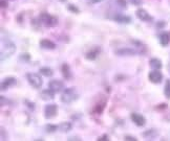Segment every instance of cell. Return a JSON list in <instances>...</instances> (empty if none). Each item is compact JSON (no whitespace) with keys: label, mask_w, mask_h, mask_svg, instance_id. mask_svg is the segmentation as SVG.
Segmentation results:
<instances>
[{"label":"cell","mask_w":170,"mask_h":141,"mask_svg":"<svg viewBox=\"0 0 170 141\" xmlns=\"http://www.w3.org/2000/svg\"><path fill=\"white\" fill-rule=\"evenodd\" d=\"M77 98H78V92L76 90V88H67V89L63 90L60 100L64 103H71Z\"/></svg>","instance_id":"obj_1"},{"label":"cell","mask_w":170,"mask_h":141,"mask_svg":"<svg viewBox=\"0 0 170 141\" xmlns=\"http://www.w3.org/2000/svg\"><path fill=\"white\" fill-rule=\"evenodd\" d=\"M16 51V45L11 41H8L2 45L1 47V61L3 62L4 60L11 58Z\"/></svg>","instance_id":"obj_2"},{"label":"cell","mask_w":170,"mask_h":141,"mask_svg":"<svg viewBox=\"0 0 170 141\" xmlns=\"http://www.w3.org/2000/svg\"><path fill=\"white\" fill-rule=\"evenodd\" d=\"M26 78H27L28 84H30L31 87H34L35 89H39V88L42 87L43 80L40 74L35 73V72H30V73L26 74Z\"/></svg>","instance_id":"obj_3"},{"label":"cell","mask_w":170,"mask_h":141,"mask_svg":"<svg viewBox=\"0 0 170 141\" xmlns=\"http://www.w3.org/2000/svg\"><path fill=\"white\" fill-rule=\"evenodd\" d=\"M39 20L46 27H54L57 24V18L49 14H46V13H42L40 15Z\"/></svg>","instance_id":"obj_4"},{"label":"cell","mask_w":170,"mask_h":141,"mask_svg":"<svg viewBox=\"0 0 170 141\" xmlns=\"http://www.w3.org/2000/svg\"><path fill=\"white\" fill-rule=\"evenodd\" d=\"M58 114V106L55 103H48L44 108V117L46 119H52Z\"/></svg>","instance_id":"obj_5"},{"label":"cell","mask_w":170,"mask_h":141,"mask_svg":"<svg viewBox=\"0 0 170 141\" xmlns=\"http://www.w3.org/2000/svg\"><path fill=\"white\" fill-rule=\"evenodd\" d=\"M148 78H149V81L152 84H161L163 81V74L162 72L157 70V69H153V70L150 71L149 74H148Z\"/></svg>","instance_id":"obj_6"},{"label":"cell","mask_w":170,"mask_h":141,"mask_svg":"<svg viewBox=\"0 0 170 141\" xmlns=\"http://www.w3.org/2000/svg\"><path fill=\"white\" fill-rule=\"evenodd\" d=\"M48 88L53 90L56 94L60 93L64 90V83L60 80H52L48 84Z\"/></svg>","instance_id":"obj_7"},{"label":"cell","mask_w":170,"mask_h":141,"mask_svg":"<svg viewBox=\"0 0 170 141\" xmlns=\"http://www.w3.org/2000/svg\"><path fill=\"white\" fill-rule=\"evenodd\" d=\"M130 119L135 125H138V127H144V125L146 124V119H145L143 115L139 114V113H131Z\"/></svg>","instance_id":"obj_8"},{"label":"cell","mask_w":170,"mask_h":141,"mask_svg":"<svg viewBox=\"0 0 170 141\" xmlns=\"http://www.w3.org/2000/svg\"><path fill=\"white\" fill-rule=\"evenodd\" d=\"M16 84H17V80H16L15 77H13V76L5 77L4 80L1 81V90L2 91L8 90L11 87H14Z\"/></svg>","instance_id":"obj_9"},{"label":"cell","mask_w":170,"mask_h":141,"mask_svg":"<svg viewBox=\"0 0 170 141\" xmlns=\"http://www.w3.org/2000/svg\"><path fill=\"white\" fill-rule=\"evenodd\" d=\"M135 15H137L138 19H140L141 21L148 22V21L152 20L151 16L148 14V12L146 11V9H144V8H139V9H137V12H135Z\"/></svg>","instance_id":"obj_10"},{"label":"cell","mask_w":170,"mask_h":141,"mask_svg":"<svg viewBox=\"0 0 170 141\" xmlns=\"http://www.w3.org/2000/svg\"><path fill=\"white\" fill-rule=\"evenodd\" d=\"M116 53L118 55H137L138 51L134 48H130V47H124L119 50H116Z\"/></svg>","instance_id":"obj_11"},{"label":"cell","mask_w":170,"mask_h":141,"mask_svg":"<svg viewBox=\"0 0 170 141\" xmlns=\"http://www.w3.org/2000/svg\"><path fill=\"white\" fill-rule=\"evenodd\" d=\"M55 94L56 93L48 88V89L43 90L42 92H41L40 96H41V99H42V100H45V102H47V100H53L54 98H55Z\"/></svg>","instance_id":"obj_12"},{"label":"cell","mask_w":170,"mask_h":141,"mask_svg":"<svg viewBox=\"0 0 170 141\" xmlns=\"http://www.w3.org/2000/svg\"><path fill=\"white\" fill-rule=\"evenodd\" d=\"M61 72H62L63 77H64L65 80L69 81L72 77V72L71 70V67H69L68 64H66V63H64V64L61 66Z\"/></svg>","instance_id":"obj_13"},{"label":"cell","mask_w":170,"mask_h":141,"mask_svg":"<svg viewBox=\"0 0 170 141\" xmlns=\"http://www.w3.org/2000/svg\"><path fill=\"white\" fill-rule=\"evenodd\" d=\"M40 46L42 47L43 49H48V50H53L56 48V44L50 40L47 39H42L40 41Z\"/></svg>","instance_id":"obj_14"},{"label":"cell","mask_w":170,"mask_h":141,"mask_svg":"<svg viewBox=\"0 0 170 141\" xmlns=\"http://www.w3.org/2000/svg\"><path fill=\"white\" fill-rule=\"evenodd\" d=\"M113 20L119 22V23H130L131 22V18L128 17V16H125V15H122V14H118L116 15L115 17H113Z\"/></svg>","instance_id":"obj_15"},{"label":"cell","mask_w":170,"mask_h":141,"mask_svg":"<svg viewBox=\"0 0 170 141\" xmlns=\"http://www.w3.org/2000/svg\"><path fill=\"white\" fill-rule=\"evenodd\" d=\"M58 128L60 130V132H62V133H68L69 131H71L72 123H71V122H69V121L61 122V123L58 125Z\"/></svg>","instance_id":"obj_16"},{"label":"cell","mask_w":170,"mask_h":141,"mask_svg":"<svg viewBox=\"0 0 170 141\" xmlns=\"http://www.w3.org/2000/svg\"><path fill=\"white\" fill-rule=\"evenodd\" d=\"M149 64H150L151 68H152V69H157V70H160V69L163 67L162 61H161L160 59H156V58L151 59L149 61Z\"/></svg>","instance_id":"obj_17"},{"label":"cell","mask_w":170,"mask_h":141,"mask_svg":"<svg viewBox=\"0 0 170 141\" xmlns=\"http://www.w3.org/2000/svg\"><path fill=\"white\" fill-rule=\"evenodd\" d=\"M98 55H99V48H93L86 53V56H85V58L87 60H90V61H94V60L97 59Z\"/></svg>","instance_id":"obj_18"},{"label":"cell","mask_w":170,"mask_h":141,"mask_svg":"<svg viewBox=\"0 0 170 141\" xmlns=\"http://www.w3.org/2000/svg\"><path fill=\"white\" fill-rule=\"evenodd\" d=\"M160 43L162 46H167L170 43V36L167 33H163L160 36Z\"/></svg>","instance_id":"obj_19"},{"label":"cell","mask_w":170,"mask_h":141,"mask_svg":"<svg viewBox=\"0 0 170 141\" xmlns=\"http://www.w3.org/2000/svg\"><path fill=\"white\" fill-rule=\"evenodd\" d=\"M39 72H40V74H42L43 76H46V77L53 76V74H54V71L49 67H42L39 70Z\"/></svg>","instance_id":"obj_20"},{"label":"cell","mask_w":170,"mask_h":141,"mask_svg":"<svg viewBox=\"0 0 170 141\" xmlns=\"http://www.w3.org/2000/svg\"><path fill=\"white\" fill-rule=\"evenodd\" d=\"M164 94L168 99H170V80L166 81L165 87H164Z\"/></svg>","instance_id":"obj_21"},{"label":"cell","mask_w":170,"mask_h":141,"mask_svg":"<svg viewBox=\"0 0 170 141\" xmlns=\"http://www.w3.org/2000/svg\"><path fill=\"white\" fill-rule=\"evenodd\" d=\"M157 135L156 133V130H149V131H147V132H145V133L143 134V136L144 137H146V138H149V139H151V138H154Z\"/></svg>","instance_id":"obj_22"},{"label":"cell","mask_w":170,"mask_h":141,"mask_svg":"<svg viewBox=\"0 0 170 141\" xmlns=\"http://www.w3.org/2000/svg\"><path fill=\"white\" fill-rule=\"evenodd\" d=\"M58 128V127L57 125H54V124H47L45 127V130L46 132H48V133H54V132H56V130Z\"/></svg>","instance_id":"obj_23"},{"label":"cell","mask_w":170,"mask_h":141,"mask_svg":"<svg viewBox=\"0 0 170 141\" xmlns=\"http://www.w3.org/2000/svg\"><path fill=\"white\" fill-rule=\"evenodd\" d=\"M68 9H69L71 12L76 13V14H78V13H79V9L76 8L75 5H72V4H69V5H68Z\"/></svg>","instance_id":"obj_24"},{"label":"cell","mask_w":170,"mask_h":141,"mask_svg":"<svg viewBox=\"0 0 170 141\" xmlns=\"http://www.w3.org/2000/svg\"><path fill=\"white\" fill-rule=\"evenodd\" d=\"M125 140L126 141H137L138 139L133 136H128L127 135V136H125Z\"/></svg>","instance_id":"obj_25"},{"label":"cell","mask_w":170,"mask_h":141,"mask_svg":"<svg viewBox=\"0 0 170 141\" xmlns=\"http://www.w3.org/2000/svg\"><path fill=\"white\" fill-rule=\"evenodd\" d=\"M108 136H107L106 134H104L103 136H101L99 139H98V141H108Z\"/></svg>","instance_id":"obj_26"},{"label":"cell","mask_w":170,"mask_h":141,"mask_svg":"<svg viewBox=\"0 0 170 141\" xmlns=\"http://www.w3.org/2000/svg\"><path fill=\"white\" fill-rule=\"evenodd\" d=\"M116 2L119 3L120 6H123V8H126V1H125V0H116Z\"/></svg>","instance_id":"obj_27"},{"label":"cell","mask_w":170,"mask_h":141,"mask_svg":"<svg viewBox=\"0 0 170 141\" xmlns=\"http://www.w3.org/2000/svg\"><path fill=\"white\" fill-rule=\"evenodd\" d=\"M130 2L134 5H140L142 3V0H130Z\"/></svg>","instance_id":"obj_28"},{"label":"cell","mask_w":170,"mask_h":141,"mask_svg":"<svg viewBox=\"0 0 170 141\" xmlns=\"http://www.w3.org/2000/svg\"><path fill=\"white\" fill-rule=\"evenodd\" d=\"M26 102L27 103V107H28V108H30V109H31V110H34V108H35V106H34V102H27V100H26V102Z\"/></svg>","instance_id":"obj_29"},{"label":"cell","mask_w":170,"mask_h":141,"mask_svg":"<svg viewBox=\"0 0 170 141\" xmlns=\"http://www.w3.org/2000/svg\"><path fill=\"white\" fill-rule=\"evenodd\" d=\"M1 6H2V8H4V6H6V2L4 3V1H3V0H2V1H1Z\"/></svg>","instance_id":"obj_30"},{"label":"cell","mask_w":170,"mask_h":141,"mask_svg":"<svg viewBox=\"0 0 170 141\" xmlns=\"http://www.w3.org/2000/svg\"><path fill=\"white\" fill-rule=\"evenodd\" d=\"M90 1L93 2V3H97V2H99L100 0H90Z\"/></svg>","instance_id":"obj_31"}]
</instances>
